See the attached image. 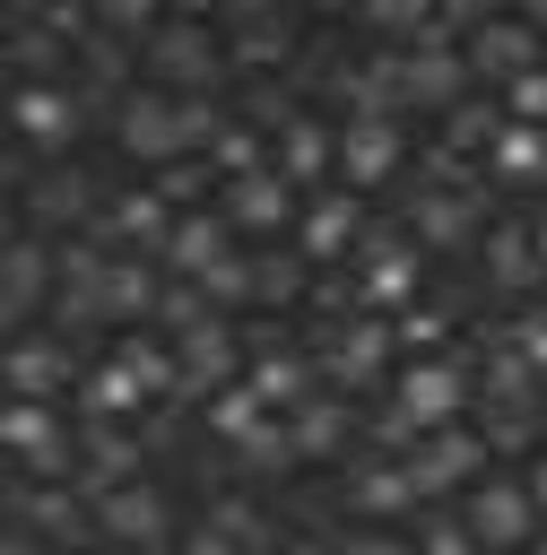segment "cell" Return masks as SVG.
I'll use <instances>...</instances> for the list:
<instances>
[{
    "instance_id": "obj_1",
    "label": "cell",
    "mask_w": 547,
    "mask_h": 555,
    "mask_svg": "<svg viewBox=\"0 0 547 555\" xmlns=\"http://www.w3.org/2000/svg\"><path fill=\"white\" fill-rule=\"evenodd\" d=\"M469 399H478V382H469L460 356H408V364L391 373V451H408V442L434 434V425H460Z\"/></svg>"
},
{
    "instance_id": "obj_2",
    "label": "cell",
    "mask_w": 547,
    "mask_h": 555,
    "mask_svg": "<svg viewBox=\"0 0 547 555\" xmlns=\"http://www.w3.org/2000/svg\"><path fill=\"white\" fill-rule=\"evenodd\" d=\"M139 61L156 69V87H174V95H208L234 61H226V35L208 26V17H165L148 43H139Z\"/></svg>"
},
{
    "instance_id": "obj_3",
    "label": "cell",
    "mask_w": 547,
    "mask_h": 555,
    "mask_svg": "<svg viewBox=\"0 0 547 555\" xmlns=\"http://www.w3.org/2000/svg\"><path fill=\"white\" fill-rule=\"evenodd\" d=\"M460 520H469V538L486 546V555H530L538 546V494H530V477H478L469 494H460Z\"/></svg>"
},
{
    "instance_id": "obj_4",
    "label": "cell",
    "mask_w": 547,
    "mask_h": 555,
    "mask_svg": "<svg viewBox=\"0 0 547 555\" xmlns=\"http://www.w3.org/2000/svg\"><path fill=\"white\" fill-rule=\"evenodd\" d=\"M113 139H122V156L130 165H174V156H191V139H182V95L174 87H122L113 95Z\"/></svg>"
},
{
    "instance_id": "obj_5",
    "label": "cell",
    "mask_w": 547,
    "mask_h": 555,
    "mask_svg": "<svg viewBox=\"0 0 547 555\" xmlns=\"http://www.w3.org/2000/svg\"><path fill=\"white\" fill-rule=\"evenodd\" d=\"M0 434H9V460H17V477H78V425L61 416V399H9V416H0Z\"/></svg>"
},
{
    "instance_id": "obj_6",
    "label": "cell",
    "mask_w": 547,
    "mask_h": 555,
    "mask_svg": "<svg viewBox=\"0 0 547 555\" xmlns=\"http://www.w3.org/2000/svg\"><path fill=\"white\" fill-rule=\"evenodd\" d=\"M217 208H226V225H234L243 243H295L304 191H295L278 165H260V173H234V182H217Z\"/></svg>"
},
{
    "instance_id": "obj_7",
    "label": "cell",
    "mask_w": 547,
    "mask_h": 555,
    "mask_svg": "<svg viewBox=\"0 0 547 555\" xmlns=\"http://www.w3.org/2000/svg\"><path fill=\"white\" fill-rule=\"evenodd\" d=\"M469 52L451 43V35H417V43H399V113H451V104H469Z\"/></svg>"
},
{
    "instance_id": "obj_8",
    "label": "cell",
    "mask_w": 547,
    "mask_h": 555,
    "mask_svg": "<svg viewBox=\"0 0 547 555\" xmlns=\"http://www.w3.org/2000/svg\"><path fill=\"white\" fill-rule=\"evenodd\" d=\"M408 165V113H339V182L382 191Z\"/></svg>"
},
{
    "instance_id": "obj_9",
    "label": "cell",
    "mask_w": 547,
    "mask_h": 555,
    "mask_svg": "<svg viewBox=\"0 0 547 555\" xmlns=\"http://www.w3.org/2000/svg\"><path fill=\"white\" fill-rule=\"evenodd\" d=\"M391 347H399V330H391V312H347V321H330L321 330V382L330 390H356V382H382L391 373Z\"/></svg>"
},
{
    "instance_id": "obj_10",
    "label": "cell",
    "mask_w": 547,
    "mask_h": 555,
    "mask_svg": "<svg viewBox=\"0 0 547 555\" xmlns=\"http://www.w3.org/2000/svg\"><path fill=\"white\" fill-rule=\"evenodd\" d=\"M104 199H113V191H96V173H78L69 156H61V165H43V173H26V217H35L52 243H69V234H96Z\"/></svg>"
},
{
    "instance_id": "obj_11",
    "label": "cell",
    "mask_w": 547,
    "mask_h": 555,
    "mask_svg": "<svg viewBox=\"0 0 547 555\" xmlns=\"http://www.w3.org/2000/svg\"><path fill=\"white\" fill-rule=\"evenodd\" d=\"M243 364H252V356L234 347V321H226V312H200L191 330H174V373H182L174 390H182V399H217L226 382H243Z\"/></svg>"
},
{
    "instance_id": "obj_12",
    "label": "cell",
    "mask_w": 547,
    "mask_h": 555,
    "mask_svg": "<svg viewBox=\"0 0 547 555\" xmlns=\"http://www.w3.org/2000/svg\"><path fill=\"white\" fill-rule=\"evenodd\" d=\"M356 295H365V312H408L417 295H425V243H408V234H373L365 251H356Z\"/></svg>"
},
{
    "instance_id": "obj_13",
    "label": "cell",
    "mask_w": 547,
    "mask_h": 555,
    "mask_svg": "<svg viewBox=\"0 0 547 555\" xmlns=\"http://www.w3.org/2000/svg\"><path fill=\"white\" fill-rule=\"evenodd\" d=\"M538 43H547V35H538L521 9H495V17H478V26H469V43H460V52H469V78H478V87H512L521 69H538V61H547Z\"/></svg>"
},
{
    "instance_id": "obj_14",
    "label": "cell",
    "mask_w": 547,
    "mask_h": 555,
    "mask_svg": "<svg viewBox=\"0 0 547 555\" xmlns=\"http://www.w3.org/2000/svg\"><path fill=\"white\" fill-rule=\"evenodd\" d=\"M295 251H304L313 269H321V260H347V251H365V191H347V182H321V191H304Z\"/></svg>"
},
{
    "instance_id": "obj_15",
    "label": "cell",
    "mask_w": 547,
    "mask_h": 555,
    "mask_svg": "<svg viewBox=\"0 0 547 555\" xmlns=\"http://www.w3.org/2000/svg\"><path fill=\"white\" fill-rule=\"evenodd\" d=\"M9 121H17V139L35 147V156H69V139H78V121H87V104L61 87V78H17V95H9Z\"/></svg>"
},
{
    "instance_id": "obj_16",
    "label": "cell",
    "mask_w": 547,
    "mask_h": 555,
    "mask_svg": "<svg viewBox=\"0 0 547 555\" xmlns=\"http://www.w3.org/2000/svg\"><path fill=\"white\" fill-rule=\"evenodd\" d=\"M486 234V199H478V182H425L417 199H408V243H425V251H460V243H478Z\"/></svg>"
},
{
    "instance_id": "obj_17",
    "label": "cell",
    "mask_w": 547,
    "mask_h": 555,
    "mask_svg": "<svg viewBox=\"0 0 547 555\" xmlns=\"http://www.w3.org/2000/svg\"><path fill=\"white\" fill-rule=\"evenodd\" d=\"M408 468H417L425 494H469V486L486 477V434H478L469 416H460V425H434V434L408 442Z\"/></svg>"
},
{
    "instance_id": "obj_18",
    "label": "cell",
    "mask_w": 547,
    "mask_h": 555,
    "mask_svg": "<svg viewBox=\"0 0 547 555\" xmlns=\"http://www.w3.org/2000/svg\"><path fill=\"white\" fill-rule=\"evenodd\" d=\"M269 165H278L295 191L339 182V121H321V113H287V121L269 130Z\"/></svg>"
},
{
    "instance_id": "obj_19",
    "label": "cell",
    "mask_w": 547,
    "mask_h": 555,
    "mask_svg": "<svg viewBox=\"0 0 547 555\" xmlns=\"http://www.w3.org/2000/svg\"><path fill=\"white\" fill-rule=\"evenodd\" d=\"M234 251H243V234L226 225V208H182L156 260H165V278H200V286H208V278H217Z\"/></svg>"
},
{
    "instance_id": "obj_20",
    "label": "cell",
    "mask_w": 547,
    "mask_h": 555,
    "mask_svg": "<svg viewBox=\"0 0 547 555\" xmlns=\"http://www.w3.org/2000/svg\"><path fill=\"white\" fill-rule=\"evenodd\" d=\"M87 373H78V356H69V338L61 330H17L9 338V399H69Z\"/></svg>"
},
{
    "instance_id": "obj_21",
    "label": "cell",
    "mask_w": 547,
    "mask_h": 555,
    "mask_svg": "<svg viewBox=\"0 0 547 555\" xmlns=\"http://www.w3.org/2000/svg\"><path fill=\"white\" fill-rule=\"evenodd\" d=\"M174 217H182V208H174L156 182H130V191H113V199H104L96 234H104L113 251H148V260H156V251H165V234H174Z\"/></svg>"
},
{
    "instance_id": "obj_22",
    "label": "cell",
    "mask_w": 547,
    "mask_h": 555,
    "mask_svg": "<svg viewBox=\"0 0 547 555\" xmlns=\"http://www.w3.org/2000/svg\"><path fill=\"white\" fill-rule=\"evenodd\" d=\"M96 494V538L113 546H156L165 538V494L148 477H122V486H87Z\"/></svg>"
},
{
    "instance_id": "obj_23",
    "label": "cell",
    "mask_w": 547,
    "mask_h": 555,
    "mask_svg": "<svg viewBox=\"0 0 547 555\" xmlns=\"http://www.w3.org/2000/svg\"><path fill=\"white\" fill-rule=\"evenodd\" d=\"M156 304H165V260L113 251V269H104V321L113 330H156Z\"/></svg>"
},
{
    "instance_id": "obj_24",
    "label": "cell",
    "mask_w": 547,
    "mask_h": 555,
    "mask_svg": "<svg viewBox=\"0 0 547 555\" xmlns=\"http://www.w3.org/2000/svg\"><path fill=\"white\" fill-rule=\"evenodd\" d=\"M417 503H425V486H417L408 451H391V460H365V468L347 477V512H356V520H408Z\"/></svg>"
},
{
    "instance_id": "obj_25",
    "label": "cell",
    "mask_w": 547,
    "mask_h": 555,
    "mask_svg": "<svg viewBox=\"0 0 547 555\" xmlns=\"http://www.w3.org/2000/svg\"><path fill=\"white\" fill-rule=\"evenodd\" d=\"M287 52H295V35H287V17H278V9H226V61H234L243 78L287 69Z\"/></svg>"
},
{
    "instance_id": "obj_26",
    "label": "cell",
    "mask_w": 547,
    "mask_h": 555,
    "mask_svg": "<svg viewBox=\"0 0 547 555\" xmlns=\"http://www.w3.org/2000/svg\"><path fill=\"white\" fill-rule=\"evenodd\" d=\"M313 295V260L295 251V243H260L252 251V295L243 304H260V312H295Z\"/></svg>"
},
{
    "instance_id": "obj_27",
    "label": "cell",
    "mask_w": 547,
    "mask_h": 555,
    "mask_svg": "<svg viewBox=\"0 0 547 555\" xmlns=\"http://www.w3.org/2000/svg\"><path fill=\"white\" fill-rule=\"evenodd\" d=\"M243 382L287 416V408H304L313 399V382H321V364L313 356H295V347H252V364H243Z\"/></svg>"
},
{
    "instance_id": "obj_28",
    "label": "cell",
    "mask_w": 547,
    "mask_h": 555,
    "mask_svg": "<svg viewBox=\"0 0 547 555\" xmlns=\"http://www.w3.org/2000/svg\"><path fill=\"white\" fill-rule=\"evenodd\" d=\"M287 434H295V460L313 468V460H339V451H347V434H356V416H347V399H330V390H313L304 408H287Z\"/></svg>"
},
{
    "instance_id": "obj_29",
    "label": "cell",
    "mask_w": 547,
    "mask_h": 555,
    "mask_svg": "<svg viewBox=\"0 0 547 555\" xmlns=\"http://www.w3.org/2000/svg\"><path fill=\"white\" fill-rule=\"evenodd\" d=\"M478 251H486V278H495L504 295H521V286H538V278H547L538 225H486V234H478Z\"/></svg>"
},
{
    "instance_id": "obj_30",
    "label": "cell",
    "mask_w": 547,
    "mask_h": 555,
    "mask_svg": "<svg viewBox=\"0 0 547 555\" xmlns=\"http://www.w3.org/2000/svg\"><path fill=\"white\" fill-rule=\"evenodd\" d=\"M260 416H278V408H269L252 382H226L217 399H200V434H208V442H226V451H234V442H243Z\"/></svg>"
},
{
    "instance_id": "obj_31",
    "label": "cell",
    "mask_w": 547,
    "mask_h": 555,
    "mask_svg": "<svg viewBox=\"0 0 547 555\" xmlns=\"http://www.w3.org/2000/svg\"><path fill=\"white\" fill-rule=\"evenodd\" d=\"M260 165H269V130L226 113V130L208 139V173H217V182H234V173H260Z\"/></svg>"
},
{
    "instance_id": "obj_32",
    "label": "cell",
    "mask_w": 547,
    "mask_h": 555,
    "mask_svg": "<svg viewBox=\"0 0 547 555\" xmlns=\"http://www.w3.org/2000/svg\"><path fill=\"white\" fill-rule=\"evenodd\" d=\"M139 408H148V390H139V382H130L113 356H104V364L78 382V416H139Z\"/></svg>"
},
{
    "instance_id": "obj_33",
    "label": "cell",
    "mask_w": 547,
    "mask_h": 555,
    "mask_svg": "<svg viewBox=\"0 0 547 555\" xmlns=\"http://www.w3.org/2000/svg\"><path fill=\"white\" fill-rule=\"evenodd\" d=\"M356 9H365V26H382V35H399V43L434 35V17H443V0H356Z\"/></svg>"
},
{
    "instance_id": "obj_34",
    "label": "cell",
    "mask_w": 547,
    "mask_h": 555,
    "mask_svg": "<svg viewBox=\"0 0 547 555\" xmlns=\"http://www.w3.org/2000/svg\"><path fill=\"white\" fill-rule=\"evenodd\" d=\"M234 460H243V468H304V460H295V434H287V416H260V425L234 442Z\"/></svg>"
},
{
    "instance_id": "obj_35",
    "label": "cell",
    "mask_w": 547,
    "mask_h": 555,
    "mask_svg": "<svg viewBox=\"0 0 547 555\" xmlns=\"http://www.w3.org/2000/svg\"><path fill=\"white\" fill-rule=\"evenodd\" d=\"M208 529H226L243 555H269V529H260V512H252L243 494H217V503H208Z\"/></svg>"
},
{
    "instance_id": "obj_36",
    "label": "cell",
    "mask_w": 547,
    "mask_h": 555,
    "mask_svg": "<svg viewBox=\"0 0 547 555\" xmlns=\"http://www.w3.org/2000/svg\"><path fill=\"white\" fill-rule=\"evenodd\" d=\"M330 555H417V538H408V529H391V520H356Z\"/></svg>"
},
{
    "instance_id": "obj_37",
    "label": "cell",
    "mask_w": 547,
    "mask_h": 555,
    "mask_svg": "<svg viewBox=\"0 0 547 555\" xmlns=\"http://www.w3.org/2000/svg\"><path fill=\"white\" fill-rule=\"evenodd\" d=\"M504 113H512V121H538V130H547V61H538V69H521V78L504 87Z\"/></svg>"
},
{
    "instance_id": "obj_38",
    "label": "cell",
    "mask_w": 547,
    "mask_h": 555,
    "mask_svg": "<svg viewBox=\"0 0 547 555\" xmlns=\"http://www.w3.org/2000/svg\"><path fill=\"white\" fill-rule=\"evenodd\" d=\"M417 555H486V546L469 538V520H460V512H443V520H425V529H417Z\"/></svg>"
},
{
    "instance_id": "obj_39",
    "label": "cell",
    "mask_w": 547,
    "mask_h": 555,
    "mask_svg": "<svg viewBox=\"0 0 547 555\" xmlns=\"http://www.w3.org/2000/svg\"><path fill=\"white\" fill-rule=\"evenodd\" d=\"M391 330H399V347H434V338H443V330H451V312H443V304H425V295H417V304H408V312H399V321H391Z\"/></svg>"
},
{
    "instance_id": "obj_40",
    "label": "cell",
    "mask_w": 547,
    "mask_h": 555,
    "mask_svg": "<svg viewBox=\"0 0 547 555\" xmlns=\"http://www.w3.org/2000/svg\"><path fill=\"white\" fill-rule=\"evenodd\" d=\"M504 338H512V347H521V356H530V373H538V382H547V312H521V321H512V330H504Z\"/></svg>"
},
{
    "instance_id": "obj_41",
    "label": "cell",
    "mask_w": 547,
    "mask_h": 555,
    "mask_svg": "<svg viewBox=\"0 0 547 555\" xmlns=\"http://www.w3.org/2000/svg\"><path fill=\"white\" fill-rule=\"evenodd\" d=\"M191 555H243V546H234L226 529H208V520H200V529H191Z\"/></svg>"
},
{
    "instance_id": "obj_42",
    "label": "cell",
    "mask_w": 547,
    "mask_h": 555,
    "mask_svg": "<svg viewBox=\"0 0 547 555\" xmlns=\"http://www.w3.org/2000/svg\"><path fill=\"white\" fill-rule=\"evenodd\" d=\"M165 17H226V0H165Z\"/></svg>"
},
{
    "instance_id": "obj_43",
    "label": "cell",
    "mask_w": 547,
    "mask_h": 555,
    "mask_svg": "<svg viewBox=\"0 0 547 555\" xmlns=\"http://www.w3.org/2000/svg\"><path fill=\"white\" fill-rule=\"evenodd\" d=\"M530 494H538V512H547V451L530 460Z\"/></svg>"
},
{
    "instance_id": "obj_44",
    "label": "cell",
    "mask_w": 547,
    "mask_h": 555,
    "mask_svg": "<svg viewBox=\"0 0 547 555\" xmlns=\"http://www.w3.org/2000/svg\"><path fill=\"white\" fill-rule=\"evenodd\" d=\"M521 17H530V26H538V35H547V0H521Z\"/></svg>"
},
{
    "instance_id": "obj_45",
    "label": "cell",
    "mask_w": 547,
    "mask_h": 555,
    "mask_svg": "<svg viewBox=\"0 0 547 555\" xmlns=\"http://www.w3.org/2000/svg\"><path fill=\"white\" fill-rule=\"evenodd\" d=\"M287 555H330V546H287Z\"/></svg>"
},
{
    "instance_id": "obj_46",
    "label": "cell",
    "mask_w": 547,
    "mask_h": 555,
    "mask_svg": "<svg viewBox=\"0 0 547 555\" xmlns=\"http://www.w3.org/2000/svg\"><path fill=\"white\" fill-rule=\"evenodd\" d=\"M538 251H547V208H538Z\"/></svg>"
},
{
    "instance_id": "obj_47",
    "label": "cell",
    "mask_w": 547,
    "mask_h": 555,
    "mask_svg": "<svg viewBox=\"0 0 547 555\" xmlns=\"http://www.w3.org/2000/svg\"><path fill=\"white\" fill-rule=\"evenodd\" d=\"M530 555H547V538H538V546H530Z\"/></svg>"
},
{
    "instance_id": "obj_48",
    "label": "cell",
    "mask_w": 547,
    "mask_h": 555,
    "mask_svg": "<svg viewBox=\"0 0 547 555\" xmlns=\"http://www.w3.org/2000/svg\"><path fill=\"white\" fill-rule=\"evenodd\" d=\"M486 9H495V0H486Z\"/></svg>"
}]
</instances>
